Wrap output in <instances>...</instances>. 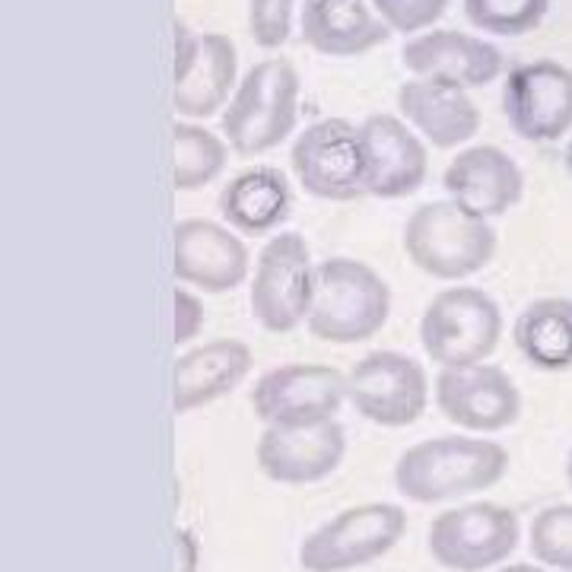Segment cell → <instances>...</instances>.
Returning <instances> with one entry per match:
<instances>
[{"label":"cell","instance_id":"cell-28","mask_svg":"<svg viewBox=\"0 0 572 572\" xmlns=\"http://www.w3.org/2000/svg\"><path fill=\"white\" fill-rule=\"evenodd\" d=\"M293 7L296 0H248V33L254 45L267 52L286 45L293 33Z\"/></svg>","mask_w":572,"mask_h":572},{"label":"cell","instance_id":"cell-35","mask_svg":"<svg viewBox=\"0 0 572 572\" xmlns=\"http://www.w3.org/2000/svg\"><path fill=\"white\" fill-rule=\"evenodd\" d=\"M566 481H569V487H572V452H569V458H566Z\"/></svg>","mask_w":572,"mask_h":572},{"label":"cell","instance_id":"cell-21","mask_svg":"<svg viewBox=\"0 0 572 572\" xmlns=\"http://www.w3.org/2000/svg\"><path fill=\"white\" fill-rule=\"evenodd\" d=\"M300 33L309 48L328 58H357L391 39L372 0H306Z\"/></svg>","mask_w":572,"mask_h":572},{"label":"cell","instance_id":"cell-1","mask_svg":"<svg viewBox=\"0 0 572 572\" xmlns=\"http://www.w3.org/2000/svg\"><path fill=\"white\" fill-rule=\"evenodd\" d=\"M509 471V452L493 439L436 436L414 443L395 464V487L404 500L445 502L500 483Z\"/></svg>","mask_w":572,"mask_h":572},{"label":"cell","instance_id":"cell-23","mask_svg":"<svg viewBox=\"0 0 572 572\" xmlns=\"http://www.w3.org/2000/svg\"><path fill=\"white\" fill-rule=\"evenodd\" d=\"M239 73V52L226 33H201L197 58L185 80L172 90V109L185 118H210L226 109L235 92Z\"/></svg>","mask_w":572,"mask_h":572},{"label":"cell","instance_id":"cell-30","mask_svg":"<svg viewBox=\"0 0 572 572\" xmlns=\"http://www.w3.org/2000/svg\"><path fill=\"white\" fill-rule=\"evenodd\" d=\"M204 321H207V309H204L201 296L191 293L188 286H176V347L195 340Z\"/></svg>","mask_w":572,"mask_h":572},{"label":"cell","instance_id":"cell-32","mask_svg":"<svg viewBox=\"0 0 572 572\" xmlns=\"http://www.w3.org/2000/svg\"><path fill=\"white\" fill-rule=\"evenodd\" d=\"M201 566V540L191 528H176V572H197Z\"/></svg>","mask_w":572,"mask_h":572},{"label":"cell","instance_id":"cell-26","mask_svg":"<svg viewBox=\"0 0 572 572\" xmlns=\"http://www.w3.org/2000/svg\"><path fill=\"white\" fill-rule=\"evenodd\" d=\"M528 550L547 569L572 572V506L557 502V506L540 509L528 525Z\"/></svg>","mask_w":572,"mask_h":572},{"label":"cell","instance_id":"cell-12","mask_svg":"<svg viewBox=\"0 0 572 572\" xmlns=\"http://www.w3.org/2000/svg\"><path fill=\"white\" fill-rule=\"evenodd\" d=\"M433 397L439 414L468 433H500L521 414V395L512 376L493 363L439 366Z\"/></svg>","mask_w":572,"mask_h":572},{"label":"cell","instance_id":"cell-5","mask_svg":"<svg viewBox=\"0 0 572 572\" xmlns=\"http://www.w3.org/2000/svg\"><path fill=\"white\" fill-rule=\"evenodd\" d=\"M315 290V261L309 242L296 229H280L261 245L254 258L248 306L258 325L271 334H286L309 319Z\"/></svg>","mask_w":572,"mask_h":572},{"label":"cell","instance_id":"cell-20","mask_svg":"<svg viewBox=\"0 0 572 572\" xmlns=\"http://www.w3.org/2000/svg\"><path fill=\"white\" fill-rule=\"evenodd\" d=\"M252 347L235 338H214L185 350L172 366V410L191 414L229 395L252 372Z\"/></svg>","mask_w":572,"mask_h":572},{"label":"cell","instance_id":"cell-2","mask_svg":"<svg viewBox=\"0 0 572 572\" xmlns=\"http://www.w3.org/2000/svg\"><path fill=\"white\" fill-rule=\"evenodd\" d=\"M391 312V290L366 261L334 254L315 264V290L306 328L325 344H359L382 331Z\"/></svg>","mask_w":572,"mask_h":572},{"label":"cell","instance_id":"cell-34","mask_svg":"<svg viewBox=\"0 0 572 572\" xmlns=\"http://www.w3.org/2000/svg\"><path fill=\"white\" fill-rule=\"evenodd\" d=\"M563 163H566V172L572 176V137H569V143H566V150H563Z\"/></svg>","mask_w":572,"mask_h":572},{"label":"cell","instance_id":"cell-15","mask_svg":"<svg viewBox=\"0 0 572 572\" xmlns=\"http://www.w3.org/2000/svg\"><path fill=\"white\" fill-rule=\"evenodd\" d=\"M359 137H363L366 195L395 201L414 195L426 182V143L401 115L372 111L359 124Z\"/></svg>","mask_w":572,"mask_h":572},{"label":"cell","instance_id":"cell-4","mask_svg":"<svg viewBox=\"0 0 572 572\" xmlns=\"http://www.w3.org/2000/svg\"><path fill=\"white\" fill-rule=\"evenodd\" d=\"M404 252L429 277L464 280L493 261L496 229L452 197L426 201L404 223Z\"/></svg>","mask_w":572,"mask_h":572},{"label":"cell","instance_id":"cell-17","mask_svg":"<svg viewBox=\"0 0 572 572\" xmlns=\"http://www.w3.org/2000/svg\"><path fill=\"white\" fill-rule=\"evenodd\" d=\"M401 64L414 77L443 80L462 90H474V86L493 83L506 67V58L493 42L481 39V35L433 26L404 42Z\"/></svg>","mask_w":572,"mask_h":572},{"label":"cell","instance_id":"cell-8","mask_svg":"<svg viewBox=\"0 0 572 572\" xmlns=\"http://www.w3.org/2000/svg\"><path fill=\"white\" fill-rule=\"evenodd\" d=\"M521 540L519 515L500 502H468L445 509L426 531V547L452 572H483L506 563Z\"/></svg>","mask_w":572,"mask_h":572},{"label":"cell","instance_id":"cell-31","mask_svg":"<svg viewBox=\"0 0 572 572\" xmlns=\"http://www.w3.org/2000/svg\"><path fill=\"white\" fill-rule=\"evenodd\" d=\"M172 29H176V64H172V83L185 80V73L191 71L197 58V45H201V33L188 26L185 20H172Z\"/></svg>","mask_w":572,"mask_h":572},{"label":"cell","instance_id":"cell-7","mask_svg":"<svg viewBox=\"0 0 572 572\" xmlns=\"http://www.w3.org/2000/svg\"><path fill=\"white\" fill-rule=\"evenodd\" d=\"M407 531V512L395 502H359L321 521L300 544L306 572H350L385 557Z\"/></svg>","mask_w":572,"mask_h":572},{"label":"cell","instance_id":"cell-29","mask_svg":"<svg viewBox=\"0 0 572 572\" xmlns=\"http://www.w3.org/2000/svg\"><path fill=\"white\" fill-rule=\"evenodd\" d=\"M391 33L416 35L443 20L449 0H372Z\"/></svg>","mask_w":572,"mask_h":572},{"label":"cell","instance_id":"cell-16","mask_svg":"<svg viewBox=\"0 0 572 572\" xmlns=\"http://www.w3.org/2000/svg\"><path fill=\"white\" fill-rule=\"evenodd\" d=\"M347 452V433L338 420L264 426L254 462L273 483H315L338 471Z\"/></svg>","mask_w":572,"mask_h":572},{"label":"cell","instance_id":"cell-25","mask_svg":"<svg viewBox=\"0 0 572 572\" xmlns=\"http://www.w3.org/2000/svg\"><path fill=\"white\" fill-rule=\"evenodd\" d=\"M172 143H176V166H172V182L176 191H197L210 185L223 169H226L229 147L226 137L204 128L197 121L172 124Z\"/></svg>","mask_w":572,"mask_h":572},{"label":"cell","instance_id":"cell-3","mask_svg":"<svg viewBox=\"0 0 572 572\" xmlns=\"http://www.w3.org/2000/svg\"><path fill=\"white\" fill-rule=\"evenodd\" d=\"M300 118V73L286 58H264L248 67L220 115V130L233 153L261 157L293 134Z\"/></svg>","mask_w":572,"mask_h":572},{"label":"cell","instance_id":"cell-24","mask_svg":"<svg viewBox=\"0 0 572 572\" xmlns=\"http://www.w3.org/2000/svg\"><path fill=\"white\" fill-rule=\"evenodd\" d=\"M519 353L540 372L572 369V300L540 296L528 302L512 325Z\"/></svg>","mask_w":572,"mask_h":572},{"label":"cell","instance_id":"cell-10","mask_svg":"<svg viewBox=\"0 0 572 572\" xmlns=\"http://www.w3.org/2000/svg\"><path fill=\"white\" fill-rule=\"evenodd\" d=\"M290 166L302 188L321 201L366 197L363 137L347 118H321L300 130L290 147Z\"/></svg>","mask_w":572,"mask_h":572},{"label":"cell","instance_id":"cell-27","mask_svg":"<svg viewBox=\"0 0 572 572\" xmlns=\"http://www.w3.org/2000/svg\"><path fill=\"white\" fill-rule=\"evenodd\" d=\"M471 26L493 35H525L540 26L550 0H462Z\"/></svg>","mask_w":572,"mask_h":572},{"label":"cell","instance_id":"cell-33","mask_svg":"<svg viewBox=\"0 0 572 572\" xmlns=\"http://www.w3.org/2000/svg\"><path fill=\"white\" fill-rule=\"evenodd\" d=\"M496 572H550L547 566H531V563H512V566H502Z\"/></svg>","mask_w":572,"mask_h":572},{"label":"cell","instance_id":"cell-11","mask_svg":"<svg viewBox=\"0 0 572 572\" xmlns=\"http://www.w3.org/2000/svg\"><path fill=\"white\" fill-rule=\"evenodd\" d=\"M347 401V372L328 363H283L261 372L252 388L254 416L267 426L338 420Z\"/></svg>","mask_w":572,"mask_h":572},{"label":"cell","instance_id":"cell-14","mask_svg":"<svg viewBox=\"0 0 572 572\" xmlns=\"http://www.w3.org/2000/svg\"><path fill=\"white\" fill-rule=\"evenodd\" d=\"M172 271L185 286H197L204 293H226L248 280L252 254L233 226L188 216L172 229Z\"/></svg>","mask_w":572,"mask_h":572},{"label":"cell","instance_id":"cell-18","mask_svg":"<svg viewBox=\"0 0 572 572\" xmlns=\"http://www.w3.org/2000/svg\"><path fill=\"white\" fill-rule=\"evenodd\" d=\"M443 188L464 210L493 220L521 201L525 176L506 150L493 143H474L449 159L443 172Z\"/></svg>","mask_w":572,"mask_h":572},{"label":"cell","instance_id":"cell-6","mask_svg":"<svg viewBox=\"0 0 572 572\" xmlns=\"http://www.w3.org/2000/svg\"><path fill=\"white\" fill-rule=\"evenodd\" d=\"M502 338V312L481 286H445L420 315V344L433 363H483Z\"/></svg>","mask_w":572,"mask_h":572},{"label":"cell","instance_id":"cell-22","mask_svg":"<svg viewBox=\"0 0 572 572\" xmlns=\"http://www.w3.org/2000/svg\"><path fill=\"white\" fill-rule=\"evenodd\" d=\"M290 182L273 166H252L223 185L216 207L226 226L242 235H264L280 229V223L290 216Z\"/></svg>","mask_w":572,"mask_h":572},{"label":"cell","instance_id":"cell-13","mask_svg":"<svg viewBox=\"0 0 572 572\" xmlns=\"http://www.w3.org/2000/svg\"><path fill=\"white\" fill-rule=\"evenodd\" d=\"M502 111L528 143H557L572 130V71L553 58L512 67L502 83Z\"/></svg>","mask_w":572,"mask_h":572},{"label":"cell","instance_id":"cell-19","mask_svg":"<svg viewBox=\"0 0 572 572\" xmlns=\"http://www.w3.org/2000/svg\"><path fill=\"white\" fill-rule=\"evenodd\" d=\"M397 111L436 150L462 147L481 130V109L468 90L429 77H410L397 86Z\"/></svg>","mask_w":572,"mask_h":572},{"label":"cell","instance_id":"cell-9","mask_svg":"<svg viewBox=\"0 0 572 572\" xmlns=\"http://www.w3.org/2000/svg\"><path fill=\"white\" fill-rule=\"evenodd\" d=\"M347 401L376 426H410L429 404L426 369L401 350H372L347 369Z\"/></svg>","mask_w":572,"mask_h":572}]
</instances>
